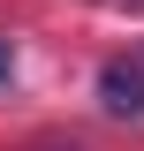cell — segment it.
Returning <instances> with one entry per match:
<instances>
[{"mask_svg": "<svg viewBox=\"0 0 144 151\" xmlns=\"http://www.w3.org/2000/svg\"><path fill=\"white\" fill-rule=\"evenodd\" d=\"M137 8H144V0H137Z\"/></svg>", "mask_w": 144, "mask_h": 151, "instance_id": "obj_3", "label": "cell"}, {"mask_svg": "<svg viewBox=\"0 0 144 151\" xmlns=\"http://www.w3.org/2000/svg\"><path fill=\"white\" fill-rule=\"evenodd\" d=\"M15 68H23V53H15V38L0 30V91H8V83H15Z\"/></svg>", "mask_w": 144, "mask_h": 151, "instance_id": "obj_2", "label": "cell"}, {"mask_svg": "<svg viewBox=\"0 0 144 151\" xmlns=\"http://www.w3.org/2000/svg\"><path fill=\"white\" fill-rule=\"evenodd\" d=\"M99 106L114 121H144V60H106L99 68Z\"/></svg>", "mask_w": 144, "mask_h": 151, "instance_id": "obj_1", "label": "cell"}]
</instances>
